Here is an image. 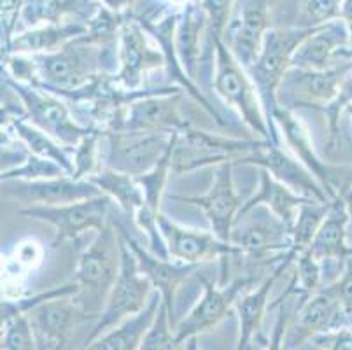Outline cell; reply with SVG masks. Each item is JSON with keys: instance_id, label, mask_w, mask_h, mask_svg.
I'll list each match as a JSON object with an SVG mask.
<instances>
[{"instance_id": "obj_1", "label": "cell", "mask_w": 352, "mask_h": 350, "mask_svg": "<svg viewBox=\"0 0 352 350\" xmlns=\"http://www.w3.org/2000/svg\"><path fill=\"white\" fill-rule=\"evenodd\" d=\"M97 233L95 242L79 256L72 278L78 285V294L74 298L91 319L100 317L121 270V237L118 228L109 223Z\"/></svg>"}, {"instance_id": "obj_2", "label": "cell", "mask_w": 352, "mask_h": 350, "mask_svg": "<svg viewBox=\"0 0 352 350\" xmlns=\"http://www.w3.org/2000/svg\"><path fill=\"white\" fill-rule=\"evenodd\" d=\"M37 67V81L34 86L65 96L85 88L102 74H109L104 65V51L98 44L89 43L82 35L62 50L50 54L32 56Z\"/></svg>"}, {"instance_id": "obj_3", "label": "cell", "mask_w": 352, "mask_h": 350, "mask_svg": "<svg viewBox=\"0 0 352 350\" xmlns=\"http://www.w3.org/2000/svg\"><path fill=\"white\" fill-rule=\"evenodd\" d=\"M216 63H214L212 86L217 95L239 112L240 120L254 131L259 139L280 144V139L272 130L265 114L259 93L248 70L235 58L223 39L216 43Z\"/></svg>"}, {"instance_id": "obj_4", "label": "cell", "mask_w": 352, "mask_h": 350, "mask_svg": "<svg viewBox=\"0 0 352 350\" xmlns=\"http://www.w3.org/2000/svg\"><path fill=\"white\" fill-rule=\"evenodd\" d=\"M314 28L316 27L302 28V30H279V28L268 30L254 65L248 70L259 93L268 123L279 139V130L274 123V112L279 107L277 91L287 70L293 67L294 53Z\"/></svg>"}, {"instance_id": "obj_5", "label": "cell", "mask_w": 352, "mask_h": 350, "mask_svg": "<svg viewBox=\"0 0 352 350\" xmlns=\"http://www.w3.org/2000/svg\"><path fill=\"white\" fill-rule=\"evenodd\" d=\"M265 139H233L225 135L209 133L190 124L175 133L172 151V172L188 173L198 168L223 163H236L248 156Z\"/></svg>"}, {"instance_id": "obj_6", "label": "cell", "mask_w": 352, "mask_h": 350, "mask_svg": "<svg viewBox=\"0 0 352 350\" xmlns=\"http://www.w3.org/2000/svg\"><path fill=\"white\" fill-rule=\"evenodd\" d=\"M6 86H9L18 96L27 120L51 135L54 140H58L62 146L72 149L91 130L74 118L67 102L56 93L37 86L23 85L11 77H6Z\"/></svg>"}, {"instance_id": "obj_7", "label": "cell", "mask_w": 352, "mask_h": 350, "mask_svg": "<svg viewBox=\"0 0 352 350\" xmlns=\"http://www.w3.org/2000/svg\"><path fill=\"white\" fill-rule=\"evenodd\" d=\"M121 237V235H120ZM155 287L142 274H140L137 259L130 247L121 239V270L109 293L105 307L102 310L97 324L91 327L85 345L94 342L95 338L107 333L109 329L120 326L123 320L142 312L151 300Z\"/></svg>"}, {"instance_id": "obj_8", "label": "cell", "mask_w": 352, "mask_h": 350, "mask_svg": "<svg viewBox=\"0 0 352 350\" xmlns=\"http://www.w3.org/2000/svg\"><path fill=\"white\" fill-rule=\"evenodd\" d=\"M232 245L249 265H267L275 256H286L293 245L291 231L268 208L256 207L240 214L233 228Z\"/></svg>"}, {"instance_id": "obj_9", "label": "cell", "mask_w": 352, "mask_h": 350, "mask_svg": "<svg viewBox=\"0 0 352 350\" xmlns=\"http://www.w3.org/2000/svg\"><path fill=\"white\" fill-rule=\"evenodd\" d=\"M113 200L107 195L88 198L82 201H74L67 205H30L20 208L16 214L28 219L44 221L54 228L53 247L67 240H76L86 231H100L111 223L109 212H111Z\"/></svg>"}, {"instance_id": "obj_10", "label": "cell", "mask_w": 352, "mask_h": 350, "mask_svg": "<svg viewBox=\"0 0 352 350\" xmlns=\"http://www.w3.org/2000/svg\"><path fill=\"white\" fill-rule=\"evenodd\" d=\"M172 139L174 133L160 131H109L105 133L107 151L102 166L140 177L151 172L168 153Z\"/></svg>"}, {"instance_id": "obj_11", "label": "cell", "mask_w": 352, "mask_h": 350, "mask_svg": "<svg viewBox=\"0 0 352 350\" xmlns=\"http://www.w3.org/2000/svg\"><path fill=\"white\" fill-rule=\"evenodd\" d=\"M274 123L283 133L289 149L293 151L294 158L318 179L329 200H338L349 182L352 181V166H337L322 162L314 149L309 130L293 111L277 107V111L274 112Z\"/></svg>"}, {"instance_id": "obj_12", "label": "cell", "mask_w": 352, "mask_h": 350, "mask_svg": "<svg viewBox=\"0 0 352 350\" xmlns=\"http://www.w3.org/2000/svg\"><path fill=\"white\" fill-rule=\"evenodd\" d=\"M351 70L352 63H344L328 70L291 67L277 91V104L279 107L293 112L302 107L322 111L335 100Z\"/></svg>"}, {"instance_id": "obj_13", "label": "cell", "mask_w": 352, "mask_h": 350, "mask_svg": "<svg viewBox=\"0 0 352 350\" xmlns=\"http://www.w3.org/2000/svg\"><path fill=\"white\" fill-rule=\"evenodd\" d=\"M182 93L179 86L151 88L124 109L118 131H182L191 124L181 114Z\"/></svg>"}, {"instance_id": "obj_14", "label": "cell", "mask_w": 352, "mask_h": 350, "mask_svg": "<svg viewBox=\"0 0 352 350\" xmlns=\"http://www.w3.org/2000/svg\"><path fill=\"white\" fill-rule=\"evenodd\" d=\"M204 294L197 301L191 312L175 326V343L177 347L184 345V342L193 336L209 331L214 326L225 319L232 308L236 305V300L242 296L245 289L256 282L254 275H242L232 281L230 284L214 285L206 277H198Z\"/></svg>"}, {"instance_id": "obj_15", "label": "cell", "mask_w": 352, "mask_h": 350, "mask_svg": "<svg viewBox=\"0 0 352 350\" xmlns=\"http://www.w3.org/2000/svg\"><path fill=\"white\" fill-rule=\"evenodd\" d=\"M158 228L165 242L166 254L174 261L201 266L214 259L228 261L232 256H239L235 245L221 240L212 231L184 228L168 219L162 212L158 216Z\"/></svg>"}, {"instance_id": "obj_16", "label": "cell", "mask_w": 352, "mask_h": 350, "mask_svg": "<svg viewBox=\"0 0 352 350\" xmlns=\"http://www.w3.org/2000/svg\"><path fill=\"white\" fill-rule=\"evenodd\" d=\"M233 163H223L216 168L212 186L206 195L198 197H179L174 195L172 200L181 204H191L206 212V217L210 223V231L221 240L230 243L233 228L242 210V198L239 197L233 181Z\"/></svg>"}, {"instance_id": "obj_17", "label": "cell", "mask_w": 352, "mask_h": 350, "mask_svg": "<svg viewBox=\"0 0 352 350\" xmlns=\"http://www.w3.org/2000/svg\"><path fill=\"white\" fill-rule=\"evenodd\" d=\"M236 165H252L259 170H267L272 177L283 182L296 195L309 200L329 204V197L319 184L318 179L298 162L291 158L289 154L280 147V144H274L272 140H261L248 156L240 160Z\"/></svg>"}, {"instance_id": "obj_18", "label": "cell", "mask_w": 352, "mask_h": 350, "mask_svg": "<svg viewBox=\"0 0 352 350\" xmlns=\"http://www.w3.org/2000/svg\"><path fill=\"white\" fill-rule=\"evenodd\" d=\"M344 63H352V37L345 21L314 28L293 56L296 69L328 70Z\"/></svg>"}, {"instance_id": "obj_19", "label": "cell", "mask_w": 352, "mask_h": 350, "mask_svg": "<svg viewBox=\"0 0 352 350\" xmlns=\"http://www.w3.org/2000/svg\"><path fill=\"white\" fill-rule=\"evenodd\" d=\"M120 69L113 74V79L123 89H142L149 72L165 67L162 50L153 47L146 34L137 23L123 25L120 51H118Z\"/></svg>"}, {"instance_id": "obj_20", "label": "cell", "mask_w": 352, "mask_h": 350, "mask_svg": "<svg viewBox=\"0 0 352 350\" xmlns=\"http://www.w3.org/2000/svg\"><path fill=\"white\" fill-rule=\"evenodd\" d=\"M2 184H4L2 197L25 201L28 207L30 205H46V207L67 205L104 195L89 179H76L72 175L34 182L9 181Z\"/></svg>"}, {"instance_id": "obj_21", "label": "cell", "mask_w": 352, "mask_h": 350, "mask_svg": "<svg viewBox=\"0 0 352 350\" xmlns=\"http://www.w3.org/2000/svg\"><path fill=\"white\" fill-rule=\"evenodd\" d=\"M349 314L331 294L324 289L312 294L298 305L296 320L287 326L284 349L294 350L302 347L307 340L316 338L322 333L335 331L345 326Z\"/></svg>"}, {"instance_id": "obj_22", "label": "cell", "mask_w": 352, "mask_h": 350, "mask_svg": "<svg viewBox=\"0 0 352 350\" xmlns=\"http://www.w3.org/2000/svg\"><path fill=\"white\" fill-rule=\"evenodd\" d=\"M116 228L120 231L121 239L124 240V243L130 247V250L135 256L140 274L151 282L155 291L162 294L163 303L166 305L168 314H170L172 320H174L175 293H177V289L181 287L182 282H186L200 266L179 263L170 258H160V256L153 254L149 249H144L139 243V240H135L128 233L126 228L120 226V224Z\"/></svg>"}, {"instance_id": "obj_23", "label": "cell", "mask_w": 352, "mask_h": 350, "mask_svg": "<svg viewBox=\"0 0 352 350\" xmlns=\"http://www.w3.org/2000/svg\"><path fill=\"white\" fill-rule=\"evenodd\" d=\"M35 335L51 350H63L79 322L88 319L74 296H63L41 305L28 314Z\"/></svg>"}, {"instance_id": "obj_24", "label": "cell", "mask_w": 352, "mask_h": 350, "mask_svg": "<svg viewBox=\"0 0 352 350\" xmlns=\"http://www.w3.org/2000/svg\"><path fill=\"white\" fill-rule=\"evenodd\" d=\"M294 259L291 258V254L287 252L284 256L283 261H279L277 268L265 278L259 287H256L251 293L244 294L236 300V312H239V320H240V331H239V343H236L235 350H249L251 342L254 340V336L258 335L261 322L265 319V314H267L268 308L272 307L268 303L272 294V289H274L275 282L280 275L289 268V265H293Z\"/></svg>"}, {"instance_id": "obj_25", "label": "cell", "mask_w": 352, "mask_h": 350, "mask_svg": "<svg viewBox=\"0 0 352 350\" xmlns=\"http://www.w3.org/2000/svg\"><path fill=\"white\" fill-rule=\"evenodd\" d=\"M268 0H249L239 23L230 32L228 47L245 70L254 65L267 35Z\"/></svg>"}, {"instance_id": "obj_26", "label": "cell", "mask_w": 352, "mask_h": 350, "mask_svg": "<svg viewBox=\"0 0 352 350\" xmlns=\"http://www.w3.org/2000/svg\"><path fill=\"white\" fill-rule=\"evenodd\" d=\"M349 224L351 217L344 201L340 198L331 201L321 228L310 243V254L316 256L321 263L340 261L344 265L349 258H352V247L347 243Z\"/></svg>"}, {"instance_id": "obj_27", "label": "cell", "mask_w": 352, "mask_h": 350, "mask_svg": "<svg viewBox=\"0 0 352 350\" xmlns=\"http://www.w3.org/2000/svg\"><path fill=\"white\" fill-rule=\"evenodd\" d=\"M305 201H309V198L296 195L293 189H289L283 182L272 177L267 170H259L258 189L248 201H244L240 214H244V212L256 207H265L291 231L294 223H296L300 208Z\"/></svg>"}, {"instance_id": "obj_28", "label": "cell", "mask_w": 352, "mask_h": 350, "mask_svg": "<svg viewBox=\"0 0 352 350\" xmlns=\"http://www.w3.org/2000/svg\"><path fill=\"white\" fill-rule=\"evenodd\" d=\"M162 294L155 291L142 312L123 320L120 326L109 329L94 342L82 347V350H139L144 336L155 322L162 307Z\"/></svg>"}, {"instance_id": "obj_29", "label": "cell", "mask_w": 352, "mask_h": 350, "mask_svg": "<svg viewBox=\"0 0 352 350\" xmlns=\"http://www.w3.org/2000/svg\"><path fill=\"white\" fill-rule=\"evenodd\" d=\"M8 124L11 128L12 135L27 147L28 153L35 154L39 158L58 163L65 172H69L72 175V156L67 153V147L62 146L58 140H54L46 131H43L41 128L32 124L30 121H27V116L25 114H12L11 118H8Z\"/></svg>"}, {"instance_id": "obj_30", "label": "cell", "mask_w": 352, "mask_h": 350, "mask_svg": "<svg viewBox=\"0 0 352 350\" xmlns=\"http://www.w3.org/2000/svg\"><path fill=\"white\" fill-rule=\"evenodd\" d=\"M86 34L82 25H50L46 28L32 30L11 39L8 43V51L12 54H50L62 50L74 39Z\"/></svg>"}, {"instance_id": "obj_31", "label": "cell", "mask_w": 352, "mask_h": 350, "mask_svg": "<svg viewBox=\"0 0 352 350\" xmlns=\"http://www.w3.org/2000/svg\"><path fill=\"white\" fill-rule=\"evenodd\" d=\"M204 27H206V11L201 8H190L175 28V47H177L179 60L195 83L204 60V50H201Z\"/></svg>"}, {"instance_id": "obj_32", "label": "cell", "mask_w": 352, "mask_h": 350, "mask_svg": "<svg viewBox=\"0 0 352 350\" xmlns=\"http://www.w3.org/2000/svg\"><path fill=\"white\" fill-rule=\"evenodd\" d=\"M89 181L94 182L104 195H107L126 216L135 217L137 212L144 207V191L139 181L133 175L118 172V170L102 166L97 173H94Z\"/></svg>"}, {"instance_id": "obj_33", "label": "cell", "mask_w": 352, "mask_h": 350, "mask_svg": "<svg viewBox=\"0 0 352 350\" xmlns=\"http://www.w3.org/2000/svg\"><path fill=\"white\" fill-rule=\"evenodd\" d=\"M329 204H322V201L309 200L302 205L294 223L293 230H291V237H293V245H291L289 254L291 258L296 259V256L309 250L310 243H312L314 237L321 228L322 221H324L326 214L329 210Z\"/></svg>"}, {"instance_id": "obj_34", "label": "cell", "mask_w": 352, "mask_h": 350, "mask_svg": "<svg viewBox=\"0 0 352 350\" xmlns=\"http://www.w3.org/2000/svg\"><path fill=\"white\" fill-rule=\"evenodd\" d=\"M294 266H296V272H294L284 296L287 298L289 294H296L303 301L324 287L322 285V263L316 256L310 254L309 250L296 256Z\"/></svg>"}, {"instance_id": "obj_35", "label": "cell", "mask_w": 352, "mask_h": 350, "mask_svg": "<svg viewBox=\"0 0 352 350\" xmlns=\"http://www.w3.org/2000/svg\"><path fill=\"white\" fill-rule=\"evenodd\" d=\"M174 139H172V146L168 149V153L163 156L158 162V165L151 170V172L144 173L140 177H137L140 188L144 191V207L147 212H151L155 216H158L160 205H162L163 193H165L166 181H168V175L172 173V151H174Z\"/></svg>"}, {"instance_id": "obj_36", "label": "cell", "mask_w": 352, "mask_h": 350, "mask_svg": "<svg viewBox=\"0 0 352 350\" xmlns=\"http://www.w3.org/2000/svg\"><path fill=\"white\" fill-rule=\"evenodd\" d=\"M63 175H70V173L65 172L58 163L39 158V156L28 153L27 156L18 163V165L11 166V168L8 170H2L0 179H2V182H9V181L34 182V181H44V179L63 177Z\"/></svg>"}, {"instance_id": "obj_37", "label": "cell", "mask_w": 352, "mask_h": 350, "mask_svg": "<svg viewBox=\"0 0 352 350\" xmlns=\"http://www.w3.org/2000/svg\"><path fill=\"white\" fill-rule=\"evenodd\" d=\"M76 294H78V285L74 282H69V284L56 285V287H51L47 291H43V293H35L27 298L4 300L2 301V322L16 316H28L32 310L51 300H58V298L63 296H76Z\"/></svg>"}, {"instance_id": "obj_38", "label": "cell", "mask_w": 352, "mask_h": 350, "mask_svg": "<svg viewBox=\"0 0 352 350\" xmlns=\"http://www.w3.org/2000/svg\"><path fill=\"white\" fill-rule=\"evenodd\" d=\"M102 139H104V131L91 128L85 139L78 146L72 147V177L88 179L102 168V166H98V156H100L98 144Z\"/></svg>"}, {"instance_id": "obj_39", "label": "cell", "mask_w": 352, "mask_h": 350, "mask_svg": "<svg viewBox=\"0 0 352 350\" xmlns=\"http://www.w3.org/2000/svg\"><path fill=\"white\" fill-rule=\"evenodd\" d=\"M175 324L172 320L168 308L162 301L160 312L156 316L155 322L149 327L147 335L144 336L142 345L139 350H175Z\"/></svg>"}, {"instance_id": "obj_40", "label": "cell", "mask_w": 352, "mask_h": 350, "mask_svg": "<svg viewBox=\"0 0 352 350\" xmlns=\"http://www.w3.org/2000/svg\"><path fill=\"white\" fill-rule=\"evenodd\" d=\"M72 8V0H27L21 16L27 25H37L41 21L56 23V19L62 18Z\"/></svg>"}, {"instance_id": "obj_41", "label": "cell", "mask_w": 352, "mask_h": 350, "mask_svg": "<svg viewBox=\"0 0 352 350\" xmlns=\"http://www.w3.org/2000/svg\"><path fill=\"white\" fill-rule=\"evenodd\" d=\"M349 105H352V70L347 77H345L344 85H342L340 91L335 96V100L329 105L322 109V114L328 120V131H329V149L335 147L338 139V131H340V118Z\"/></svg>"}, {"instance_id": "obj_42", "label": "cell", "mask_w": 352, "mask_h": 350, "mask_svg": "<svg viewBox=\"0 0 352 350\" xmlns=\"http://www.w3.org/2000/svg\"><path fill=\"white\" fill-rule=\"evenodd\" d=\"M328 294H331L338 303L342 305L345 312L351 316L352 314V258H349L347 261L342 265V274L340 277L335 282H331L329 285L322 287Z\"/></svg>"}, {"instance_id": "obj_43", "label": "cell", "mask_w": 352, "mask_h": 350, "mask_svg": "<svg viewBox=\"0 0 352 350\" xmlns=\"http://www.w3.org/2000/svg\"><path fill=\"white\" fill-rule=\"evenodd\" d=\"M342 6V0H309L307 12L314 19L316 27H321L340 16Z\"/></svg>"}, {"instance_id": "obj_44", "label": "cell", "mask_w": 352, "mask_h": 350, "mask_svg": "<svg viewBox=\"0 0 352 350\" xmlns=\"http://www.w3.org/2000/svg\"><path fill=\"white\" fill-rule=\"evenodd\" d=\"M314 345L322 350H352V329L340 327L312 338Z\"/></svg>"}, {"instance_id": "obj_45", "label": "cell", "mask_w": 352, "mask_h": 350, "mask_svg": "<svg viewBox=\"0 0 352 350\" xmlns=\"http://www.w3.org/2000/svg\"><path fill=\"white\" fill-rule=\"evenodd\" d=\"M287 322H289V312L286 310V307H280L279 316L275 320L274 331H272L270 340H268V345L265 350H284V338H286L287 331Z\"/></svg>"}, {"instance_id": "obj_46", "label": "cell", "mask_w": 352, "mask_h": 350, "mask_svg": "<svg viewBox=\"0 0 352 350\" xmlns=\"http://www.w3.org/2000/svg\"><path fill=\"white\" fill-rule=\"evenodd\" d=\"M340 200L345 204V208H347L349 217H351V224H352V181L349 182V186L344 189V193L340 195Z\"/></svg>"}, {"instance_id": "obj_47", "label": "cell", "mask_w": 352, "mask_h": 350, "mask_svg": "<svg viewBox=\"0 0 352 350\" xmlns=\"http://www.w3.org/2000/svg\"><path fill=\"white\" fill-rule=\"evenodd\" d=\"M184 350H200V347H198L197 336H193V338H190V340H186V342H184Z\"/></svg>"}, {"instance_id": "obj_48", "label": "cell", "mask_w": 352, "mask_h": 350, "mask_svg": "<svg viewBox=\"0 0 352 350\" xmlns=\"http://www.w3.org/2000/svg\"><path fill=\"white\" fill-rule=\"evenodd\" d=\"M37 345H39V350H51L50 347H47L46 343H44V342H41L39 338H37Z\"/></svg>"}, {"instance_id": "obj_49", "label": "cell", "mask_w": 352, "mask_h": 350, "mask_svg": "<svg viewBox=\"0 0 352 350\" xmlns=\"http://www.w3.org/2000/svg\"><path fill=\"white\" fill-rule=\"evenodd\" d=\"M345 112H347V114L351 116V120H352V105H349V107H347V111H345Z\"/></svg>"}, {"instance_id": "obj_50", "label": "cell", "mask_w": 352, "mask_h": 350, "mask_svg": "<svg viewBox=\"0 0 352 350\" xmlns=\"http://www.w3.org/2000/svg\"><path fill=\"white\" fill-rule=\"evenodd\" d=\"M284 350H287V349H284Z\"/></svg>"}]
</instances>
